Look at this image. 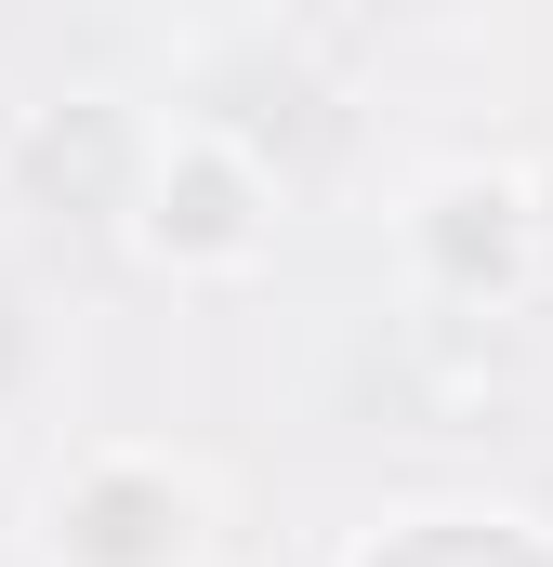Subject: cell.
<instances>
[{"label": "cell", "instance_id": "6da1fadb", "mask_svg": "<svg viewBox=\"0 0 553 567\" xmlns=\"http://www.w3.org/2000/svg\"><path fill=\"white\" fill-rule=\"evenodd\" d=\"M133 238L185 278H225L264 251V172L238 158L225 133H171L145 158V198H133Z\"/></svg>", "mask_w": 553, "mask_h": 567}, {"label": "cell", "instance_id": "7a4b0ae2", "mask_svg": "<svg viewBox=\"0 0 553 567\" xmlns=\"http://www.w3.org/2000/svg\"><path fill=\"white\" fill-rule=\"evenodd\" d=\"M409 251L448 265V290L528 278V185H501V172H448V185L409 212Z\"/></svg>", "mask_w": 553, "mask_h": 567}]
</instances>
